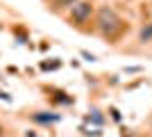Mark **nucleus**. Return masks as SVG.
<instances>
[{
	"label": "nucleus",
	"instance_id": "1",
	"mask_svg": "<svg viewBox=\"0 0 152 137\" xmlns=\"http://www.w3.org/2000/svg\"><path fill=\"white\" fill-rule=\"evenodd\" d=\"M98 27H100L104 34H111L114 30L121 27V19H118V14L114 9H109V7H102L100 12H98Z\"/></svg>",
	"mask_w": 152,
	"mask_h": 137
},
{
	"label": "nucleus",
	"instance_id": "2",
	"mask_svg": "<svg viewBox=\"0 0 152 137\" xmlns=\"http://www.w3.org/2000/svg\"><path fill=\"white\" fill-rule=\"evenodd\" d=\"M91 12H93V5L82 0V2H75V5L70 7V19L75 21V23H84L91 16Z\"/></svg>",
	"mask_w": 152,
	"mask_h": 137
},
{
	"label": "nucleus",
	"instance_id": "3",
	"mask_svg": "<svg viewBox=\"0 0 152 137\" xmlns=\"http://www.w3.org/2000/svg\"><path fill=\"white\" fill-rule=\"evenodd\" d=\"M59 114H55V112H37V114H32V121L34 124H57L59 121Z\"/></svg>",
	"mask_w": 152,
	"mask_h": 137
},
{
	"label": "nucleus",
	"instance_id": "4",
	"mask_svg": "<svg viewBox=\"0 0 152 137\" xmlns=\"http://www.w3.org/2000/svg\"><path fill=\"white\" fill-rule=\"evenodd\" d=\"M139 41H141V44H150V41H152V23H145V25L141 27Z\"/></svg>",
	"mask_w": 152,
	"mask_h": 137
},
{
	"label": "nucleus",
	"instance_id": "5",
	"mask_svg": "<svg viewBox=\"0 0 152 137\" xmlns=\"http://www.w3.org/2000/svg\"><path fill=\"white\" fill-rule=\"evenodd\" d=\"M86 119H89V121H93L95 126H102V124H104V117H102V114H100L98 110H91V112H89V117H86Z\"/></svg>",
	"mask_w": 152,
	"mask_h": 137
},
{
	"label": "nucleus",
	"instance_id": "6",
	"mask_svg": "<svg viewBox=\"0 0 152 137\" xmlns=\"http://www.w3.org/2000/svg\"><path fill=\"white\" fill-rule=\"evenodd\" d=\"M75 2H77V0H55V7H57V9H59V7H73V5H75Z\"/></svg>",
	"mask_w": 152,
	"mask_h": 137
},
{
	"label": "nucleus",
	"instance_id": "7",
	"mask_svg": "<svg viewBox=\"0 0 152 137\" xmlns=\"http://www.w3.org/2000/svg\"><path fill=\"white\" fill-rule=\"evenodd\" d=\"M111 119H114V121H118V124H121V121H123V117H121V112L116 110V107H111Z\"/></svg>",
	"mask_w": 152,
	"mask_h": 137
},
{
	"label": "nucleus",
	"instance_id": "8",
	"mask_svg": "<svg viewBox=\"0 0 152 137\" xmlns=\"http://www.w3.org/2000/svg\"><path fill=\"white\" fill-rule=\"evenodd\" d=\"M125 71L127 73H136V71H141V69H139V66H129V69H125Z\"/></svg>",
	"mask_w": 152,
	"mask_h": 137
},
{
	"label": "nucleus",
	"instance_id": "9",
	"mask_svg": "<svg viewBox=\"0 0 152 137\" xmlns=\"http://www.w3.org/2000/svg\"><path fill=\"white\" fill-rule=\"evenodd\" d=\"M0 135H2V126H0Z\"/></svg>",
	"mask_w": 152,
	"mask_h": 137
}]
</instances>
